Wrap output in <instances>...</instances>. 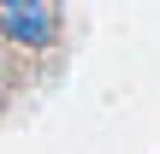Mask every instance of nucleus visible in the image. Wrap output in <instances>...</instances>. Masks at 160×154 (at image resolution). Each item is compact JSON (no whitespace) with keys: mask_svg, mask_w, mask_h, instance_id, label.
Masks as SVG:
<instances>
[{"mask_svg":"<svg viewBox=\"0 0 160 154\" xmlns=\"http://www.w3.org/2000/svg\"><path fill=\"white\" fill-rule=\"evenodd\" d=\"M53 30H59L53 0H0V42L42 53V47L53 42Z\"/></svg>","mask_w":160,"mask_h":154,"instance_id":"nucleus-1","label":"nucleus"}]
</instances>
